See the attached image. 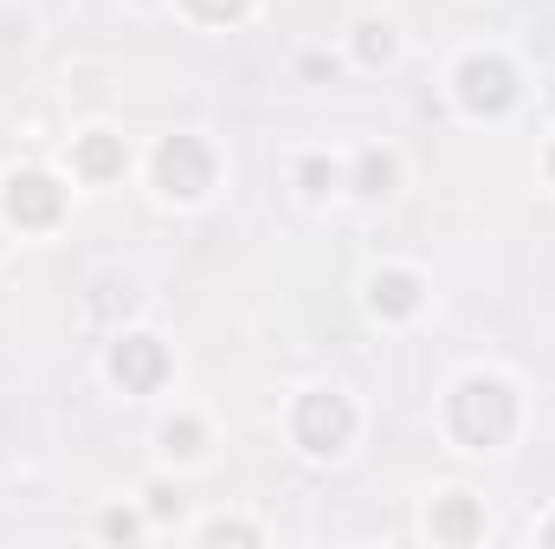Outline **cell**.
<instances>
[{
	"label": "cell",
	"instance_id": "1",
	"mask_svg": "<svg viewBox=\"0 0 555 549\" xmlns=\"http://www.w3.org/2000/svg\"><path fill=\"white\" fill-rule=\"evenodd\" d=\"M446 420H452V433H459L465 446L491 452V446H504V439L517 433V395H511V382H498V375H465V382L446 395Z\"/></svg>",
	"mask_w": 555,
	"mask_h": 549
},
{
	"label": "cell",
	"instance_id": "2",
	"mask_svg": "<svg viewBox=\"0 0 555 549\" xmlns=\"http://www.w3.org/2000/svg\"><path fill=\"white\" fill-rule=\"evenodd\" d=\"M291 433H297V446H304V452L336 459V452L356 439V408H349V395H336V388H310V395H297Z\"/></svg>",
	"mask_w": 555,
	"mask_h": 549
},
{
	"label": "cell",
	"instance_id": "3",
	"mask_svg": "<svg viewBox=\"0 0 555 549\" xmlns=\"http://www.w3.org/2000/svg\"><path fill=\"white\" fill-rule=\"evenodd\" d=\"M149 168H155V188L168 201H201L214 188V155H207L201 137H162L155 155H149Z\"/></svg>",
	"mask_w": 555,
	"mask_h": 549
},
{
	"label": "cell",
	"instance_id": "4",
	"mask_svg": "<svg viewBox=\"0 0 555 549\" xmlns=\"http://www.w3.org/2000/svg\"><path fill=\"white\" fill-rule=\"evenodd\" d=\"M452 91H459V104H465L472 117H504V111L517 104V72H511V59H498V52H472V59L459 65V78H452Z\"/></svg>",
	"mask_w": 555,
	"mask_h": 549
},
{
	"label": "cell",
	"instance_id": "5",
	"mask_svg": "<svg viewBox=\"0 0 555 549\" xmlns=\"http://www.w3.org/2000/svg\"><path fill=\"white\" fill-rule=\"evenodd\" d=\"M0 207H7V220H13L20 233H46V227H59V214H65V188H59L46 168H13L7 188H0Z\"/></svg>",
	"mask_w": 555,
	"mask_h": 549
},
{
	"label": "cell",
	"instance_id": "6",
	"mask_svg": "<svg viewBox=\"0 0 555 549\" xmlns=\"http://www.w3.org/2000/svg\"><path fill=\"white\" fill-rule=\"evenodd\" d=\"M111 375L124 382V395H155V388L168 382V349H162V336H149V330L117 336V343H111Z\"/></svg>",
	"mask_w": 555,
	"mask_h": 549
},
{
	"label": "cell",
	"instance_id": "7",
	"mask_svg": "<svg viewBox=\"0 0 555 549\" xmlns=\"http://www.w3.org/2000/svg\"><path fill=\"white\" fill-rule=\"evenodd\" d=\"M433 537L452 549L478 544L485 537V511H478V498H465V491H446V498H433Z\"/></svg>",
	"mask_w": 555,
	"mask_h": 549
},
{
	"label": "cell",
	"instance_id": "8",
	"mask_svg": "<svg viewBox=\"0 0 555 549\" xmlns=\"http://www.w3.org/2000/svg\"><path fill=\"white\" fill-rule=\"evenodd\" d=\"M420 297H426L420 272H401V266H388V272L369 278V310H375V317H414Z\"/></svg>",
	"mask_w": 555,
	"mask_h": 549
},
{
	"label": "cell",
	"instance_id": "9",
	"mask_svg": "<svg viewBox=\"0 0 555 549\" xmlns=\"http://www.w3.org/2000/svg\"><path fill=\"white\" fill-rule=\"evenodd\" d=\"M124 137H111V130H91V137H78V149H72V168L85 175V181H117L124 175Z\"/></svg>",
	"mask_w": 555,
	"mask_h": 549
},
{
	"label": "cell",
	"instance_id": "10",
	"mask_svg": "<svg viewBox=\"0 0 555 549\" xmlns=\"http://www.w3.org/2000/svg\"><path fill=\"white\" fill-rule=\"evenodd\" d=\"M395 181H401V162H395L388 149H362V162H356V194L382 201V194H395Z\"/></svg>",
	"mask_w": 555,
	"mask_h": 549
},
{
	"label": "cell",
	"instance_id": "11",
	"mask_svg": "<svg viewBox=\"0 0 555 549\" xmlns=\"http://www.w3.org/2000/svg\"><path fill=\"white\" fill-rule=\"evenodd\" d=\"M356 59L362 65H388L395 59V26L388 20H362L356 26Z\"/></svg>",
	"mask_w": 555,
	"mask_h": 549
},
{
	"label": "cell",
	"instance_id": "12",
	"mask_svg": "<svg viewBox=\"0 0 555 549\" xmlns=\"http://www.w3.org/2000/svg\"><path fill=\"white\" fill-rule=\"evenodd\" d=\"M207 446V426L194 420V413H181V420H168L162 426V452H175V459H194Z\"/></svg>",
	"mask_w": 555,
	"mask_h": 549
},
{
	"label": "cell",
	"instance_id": "13",
	"mask_svg": "<svg viewBox=\"0 0 555 549\" xmlns=\"http://www.w3.org/2000/svg\"><path fill=\"white\" fill-rule=\"evenodd\" d=\"M297 181H304V194H317V201H323V194L343 181V168H336L330 155H304V162H297Z\"/></svg>",
	"mask_w": 555,
	"mask_h": 549
},
{
	"label": "cell",
	"instance_id": "14",
	"mask_svg": "<svg viewBox=\"0 0 555 549\" xmlns=\"http://www.w3.org/2000/svg\"><path fill=\"white\" fill-rule=\"evenodd\" d=\"M188 13H194V20H207V26H233V20H246V13H253V0H188Z\"/></svg>",
	"mask_w": 555,
	"mask_h": 549
},
{
	"label": "cell",
	"instance_id": "15",
	"mask_svg": "<svg viewBox=\"0 0 555 549\" xmlns=\"http://www.w3.org/2000/svg\"><path fill=\"white\" fill-rule=\"evenodd\" d=\"M130 304H137V291H130V284H117V278H104V284H98V297H91V310H98V317L130 310Z\"/></svg>",
	"mask_w": 555,
	"mask_h": 549
},
{
	"label": "cell",
	"instance_id": "16",
	"mask_svg": "<svg viewBox=\"0 0 555 549\" xmlns=\"http://www.w3.org/2000/svg\"><path fill=\"white\" fill-rule=\"evenodd\" d=\"M201 544H259V531H253V524H240V518H220V524H207V531H201Z\"/></svg>",
	"mask_w": 555,
	"mask_h": 549
},
{
	"label": "cell",
	"instance_id": "17",
	"mask_svg": "<svg viewBox=\"0 0 555 549\" xmlns=\"http://www.w3.org/2000/svg\"><path fill=\"white\" fill-rule=\"evenodd\" d=\"M149 511L155 518H181V491L175 485H149Z\"/></svg>",
	"mask_w": 555,
	"mask_h": 549
},
{
	"label": "cell",
	"instance_id": "18",
	"mask_svg": "<svg viewBox=\"0 0 555 549\" xmlns=\"http://www.w3.org/2000/svg\"><path fill=\"white\" fill-rule=\"evenodd\" d=\"M98 531H104L111 544H130V537H137V518H130V511H104V524H98Z\"/></svg>",
	"mask_w": 555,
	"mask_h": 549
},
{
	"label": "cell",
	"instance_id": "19",
	"mask_svg": "<svg viewBox=\"0 0 555 549\" xmlns=\"http://www.w3.org/2000/svg\"><path fill=\"white\" fill-rule=\"evenodd\" d=\"M543 168H550V181H555V142H550V155H543Z\"/></svg>",
	"mask_w": 555,
	"mask_h": 549
},
{
	"label": "cell",
	"instance_id": "20",
	"mask_svg": "<svg viewBox=\"0 0 555 549\" xmlns=\"http://www.w3.org/2000/svg\"><path fill=\"white\" fill-rule=\"evenodd\" d=\"M543 544H550V549H555V524H550V531H543Z\"/></svg>",
	"mask_w": 555,
	"mask_h": 549
}]
</instances>
